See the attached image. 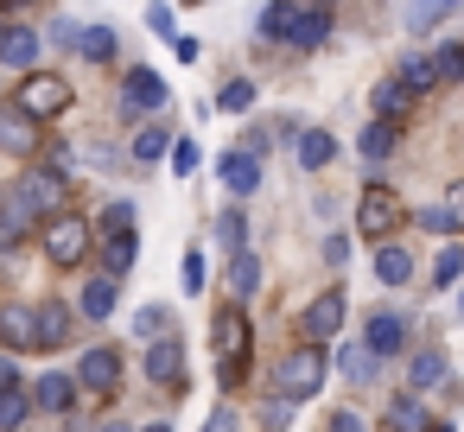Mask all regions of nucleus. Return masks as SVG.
<instances>
[{
  "label": "nucleus",
  "instance_id": "1",
  "mask_svg": "<svg viewBox=\"0 0 464 432\" xmlns=\"http://www.w3.org/2000/svg\"><path fill=\"white\" fill-rule=\"evenodd\" d=\"M26 121H45V115H64L71 109V83L64 77H52V71H33L26 83H20V102H14Z\"/></svg>",
  "mask_w": 464,
  "mask_h": 432
},
{
  "label": "nucleus",
  "instance_id": "12",
  "mask_svg": "<svg viewBox=\"0 0 464 432\" xmlns=\"http://www.w3.org/2000/svg\"><path fill=\"white\" fill-rule=\"evenodd\" d=\"M121 381V356L115 350H83V369H77V388H96V394H115Z\"/></svg>",
  "mask_w": 464,
  "mask_h": 432
},
{
  "label": "nucleus",
  "instance_id": "7",
  "mask_svg": "<svg viewBox=\"0 0 464 432\" xmlns=\"http://www.w3.org/2000/svg\"><path fill=\"white\" fill-rule=\"evenodd\" d=\"M362 350H369L375 362H382V356H401V350H407V318H401V312H375L369 331H362Z\"/></svg>",
  "mask_w": 464,
  "mask_h": 432
},
{
  "label": "nucleus",
  "instance_id": "53",
  "mask_svg": "<svg viewBox=\"0 0 464 432\" xmlns=\"http://www.w3.org/2000/svg\"><path fill=\"white\" fill-rule=\"evenodd\" d=\"M458 312H464V293H458Z\"/></svg>",
  "mask_w": 464,
  "mask_h": 432
},
{
  "label": "nucleus",
  "instance_id": "49",
  "mask_svg": "<svg viewBox=\"0 0 464 432\" xmlns=\"http://www.w3.org/2000/svg\"><path fill=\"white\" fill-rule=\"evenodd\" d=\"M445 210H451V216H458V223H464V185H458V191H451V204H445Z\"/></svg>",
  "mask_w": 464,
  "mask_h": 432
},
{
  "label": "nucleus",
  "instance_id": "48",
  "mask_svg": "<svg viewBox=\"0 0 464 432\" xmlns=\"http://www.w3.org/2000/svg\"><path fill=\"white\" fill-rule=\"evenodd\" d=\"M286 419H293V400L274 394V400H267V426H286Z\"/></svg>",
  "mask_w": 464,
  "mask_h": 432
},
{
  "label": "nucleus",
  "instance_id": "9",
  "mask_svg": "<svg viewBox=\"0 0 464 432\" xmlns=\"http://www.w3.org/2000/svg\"><path fill=\"white\" fill-rule=\"evenodd\" d=\"M14 197H20L33 216H52V210H58V197H64V178H58V172H26V178L14 185Z\"/></svg>",
  "mask_w": 464,
  "mask_h": 432
},
{
  "label": "nucleus",
  "instance_id": "43",
  "mask_svg": "<svg viewBox=\"0 0 464 432\" xmlns=\"http://www.w3.org/2000/svg\"><path fill=\"white\" fill-rule=\"evenodd\" d=\"M324 432H369V426H362V413H356V407H343V413H331V426H324Z\"/></svg>",
  "mask_w": 464,
  "mask_h": 432
},
{
  "label": "nucleus",
  "instance_id": "11",
  "mask_svg": "<svg viewBox=\"0 0 464 432\" xmlns=\"http://www.w3.org/2000/svg\"><path fill=\"white\" fill-rule=\"evenodd\" d=\"M0 343L7 350H39V312L33 305H0Z\"/></svg>",
  "mask_w": 464,
  "mask_h": 432
},
{
  "label": "nucleus",
  "instance_id": "34",
  "mask_svg": "<svg viewBox=\"0 0 464 432\" xmlns=\"http://www.w3.org/2000/svg\"><path fill=\"white\" fill-rule=\"evenodd\" d=\"M375 109H382V115H375V121H394V115H401V109H407V90H401V83H394V77H388V83H382V90H375Z\"/></svg>",
  "mask_w": 464,
  "mask_h": 432
},
{
  "label": "nucleus",
  "instance_id": "54",
  "mask_svg": "<svg viewBox=\"0 0 464 432\" xmlns=\"http://www.w3.org/2000/svg\"><path fill=\"white\" fill-rule=\"evenodd\" d=\"M0 33H7V26H0Z\"/></svg>",
  "mask_w": 464,
  "mask_h": 432
},
{
  "label": "nucleus",
  "instance_id": "28",
  "mask_svg": "<svg viewBox=\"0 0 464 432\" xmlns=\"http://www.w3.org/2000/svg\"><path fill=\"white\" fill-rule=\"evenodd\" d=\"M255 286H261V261H255V254H236V261H229V293L248 299Z\"/></svg>",
  "mask_w": 464,
  "mask_h": 432
},
{
  "label": "nucleus",
  "instance_id": "37",
  "mask_svg": "<svg viewBox=\"0 0 464 432\" xmlns=\"http://www.w3.org/2000/svg\"><path fill=\"white\" fill-rule=\"evenodd\" d=\"M337 369H343L350 381H369V375H375V356H369V350H343V356H337Z\"/></svg>",
  "mask_w": 464,
  "mask_h": 432
},
{
  "label": "nucleus",
  "instance_id": "30",
  "mask_svg": "<svg viewBox=\"0 0 464 432\" xmlns=\"http://www.w3.org/2000/svg\"><path fill=\"white\" fill-rule=\"evenodd\" d=\"M217 109H223V115H248V109H255V83H248V77H236V83H223V96H217Z\"/></svg>",
  "mask_w": 464,
  "mask_h": 432
},
{
  "label": "nucleus",
  "instance_id": "21",
  "mask_svg": "<svg viewBox=\"0 0 464 432\" xmlns=\"http://www.w3.org/2000/svg\"><path fill=\"white\" fill-rule=\"evenodd\" d=\"M115 305H121V286H115L109 274H96V280L83 286V318H115Z\"/></svg>",
  "mask_w": 464,
  "mask_h": 432
},
{
  "label": "nucleus",
  "instance_id": "27",
  "mask_svg": "<svg viewBox=\"0 0 464 432\" xmlns=\"http://www.w3.org/2000/svg\"><path fill=\"white\" fill-rule=\"evenodd\" d=\"M77 52H83L90 64H109V58H115V33H109V26H90V33H77Z\"/></svg>",
  "mask_w": 464,
  "mask_h": 432
},
{
  "label": "nucleus",
  "instance_id": "3",
  "mask_svg": "<svg viewBox=\"0 0 464 432\" xmlns=\"http://www.w3.org/2000/svg\"><path fill=\"white\" fill-rule=\"evenodd\" d=\"M248 343H255V337H248V318H242V305H223V312H217V356H223V388H236Z\"/></svg>",
  "mask_w": 464,
  "mask_h": 432
},
{
  "label": "nucleus",
  "instance_id": "22",
  "mask_svg": "<svg viewBox=\"0 0 464 432\" xmlns=\"http://www.w3.org/2000/svg\"><path fill=\"white\" fill-rule=\"evenodd\" d=\"M394 83H401L407 96H426V90L439 83V71H432V52H413V58L401 64V77H394Z\"/></svg>",
  "mask_w": 464,
  "mask_h": 432
},
{
  "label": "nucleus",
  "instance_id": "41",
  "mask_svg": "<svg viewBox=\"0 0 464 432\" xmlns=\"http://www.w3.org/2000/svg\"><path fill=\"white\" fill-rule=\"evenodd\" d=\"M420 229H432V235H451V229H458V216H451L445 204H432V210H420Z\"/></svg>",
  "mask_w": 464,
  "mask_h": 432
},
{
  "label": "nucleus",
  "instance_id": "44",
  "mask_svg": "<svg viewBox=\"0 0 464 432\" xmlns=\"http://www.w3.org/2000/svg\"><path fill=\"white\" fill-rule=\"evenodd\" d=\"M204 432H242V426H236V407H217V413L204 419Z\"/></svg>",
  "mask_w": 464,
  "mask_h": 432
},
{
  "label": "nucleus",
  "instance_id": "32",
  "mask_svg": "<svg viewBox=\"0 0 464 432\" xmlns=\"http://www.w3.org/2000/svg\"><path fill=\"white\" fill-rule=\"evenodd\" d=\"M217 242H223V248H236V254H248V229H242V210H223V216H217Z\"/></svg>",
  "mask_w": 464,
  "mask_h": 432
},
{
  "label": "nucleus",
  "instance_id": "25",
  "mask_svg": "<svg viewBox=\"0 0 464 432\" xmlns=\"http://www.w3.org/2000/svg\"><path fill=\"white\" fill-rule=\"evenodd\" d=\"M324 39H331V7H305V14H299L293 45H324Z\"/></svg>",
  "mask_w": 464,
  "mask_h": 432
},
{
  "label": "nucleus",
  "instance_id": "45",
  "mask_svg": "<svg viewBox=\"0 0 464 432\" xmlns=\"http://www.w3.org/2000/svg\"><path fill=\"white\" fill-rule=\"evenodd\" d=\"M0 394H20V362L0 356Z\"/></svg>",
  "mask_w": 464,
  "mask_h": 432
},
{
  "label": "nucleus",
  "instance_id": "51",
  "mask_svg": "<svg viewBox=\"0 0 464 432\" xmlns=\"http://www.w3.org/2000/svg\"><path fill=\"white\" fill-rule=\"evenodd\" d=\"M426 432H451V426H426Z\"/></svg>",
  "mask_w": 464,
  "mask_h": 432
},
{
  "label": "nucleus",
  "instance_id": "8",
  "mask_svg": "<svg viewBox=\"0 0 464 432\" xmlns=\"http://www.w3.org/2000/svg\"><path fill=\"white\" fill-rule=\"evenodd\" d=\"M121 102H128V109H153V115H160V109H166V77H160L153 64H134V71H128V83H121Z\"/></svg>",
  "mask_w": 464,
  "mask_h": 432
},
{
  "label": "nucleus",
  "instance_id": "18",
  "mask_svg": "<svg viewBox=\"0 0 464 432\" xmlns=\"http://www.w3.org/2000/svg\"><path fill=\"white\" fill-rule=\"evenodd\" d=\"M293 153H299V166H305V172H324V166L337 159V134H324V128H305Z\"/></svg>",
  "mask_w": 464,
  "mask_h": 432
},
{
  "label": "nucleus",
  "instance_id": "17",
  "mask_svg": "<svg viewBox=\"0 0 464 432\" xmlns=\"http://www.w3.org/2000/svg\"><path fill=\"white\" fill-rule=\"evenodd\" d=\"M0 58L20 64V71L33 77V64H39V33H33V26H7V33H0Z\"/></svg>",
  "mask_w": 464,
  "mask_h": 432
},
{
  "label": "nucleus",
  "instance_id": "46",
  "mask_svg": "<svg viewBox=\"0 0 464 432\" xmlns=\"http://www.w3.org/2000/svg\"><path fill=\"white\" fill-rule=\"evenodd\" d=\"M102 223H109V229H134V210H128V204H109V216H102Z\"/></svg>",
  "mask_w": 464,
  "mask_h": 432
},
{
  "label": "nucleus",
  "instance_id": "23",
  "mask_svg": "<svg viewBox=\"0 0 464 432\" xmlns=\"http://www.w3.org/2000/svg\"><path fill=\"white\" fill-rule=\"evenodd\" d=\"M375 280H382V286H407V280H413V254H407V248H382V254H375Z\"/></svg>",
  "mask_w": 464,
  "mask_h": 432
},
{
  "label": "nucleus",
  "instance_id": "31",
  "mask_svg": "<svg viewBox=\"0 0 464 432\" xmlns=\"http://www.w3.org/2000/svg\"><path fill=\"white\" fill-rule=\"evenodd\" d=\"M166 147H172V134H166V128H140V134H134V166H153Z\"/></svg>",
  "mask_w": 464,
  "mask_h": 432
},
{
  "label": "nucleus",
  "instance_id": "36",
  "mask_svg": "<svg viewBox=\"0 0 464 432\" xmlns=\"http://www.w3.org/2000/svg\"><path fill=\"white\" fill-rule=\"evenodd\" d=\"M458 274H464V248L451 242V248H439V267H432V280H439V286H451Z\"/></svg>",
  "mask_w": 464,
  "mask_h": 432
},
{
  "label": "nucleus",
  "instance_id": "20",
  "mask_svg": "<svg viewBox=\"0 0 464 432\" xmlns=\"http://www.w3.org/2000/svg\"><path fill=\"white\" fill-rule=\"evenodd\" d=\"M394 147H401V121H369V128H362V140H356V153H362V159H388Z\"/></svg>",
  "mask_w": 464,
  "mask_h": 432
},
{
  "label": "nucleus",
  "instance_id": "14",
  "mask_svg": "<svg viewBox=\"0 0 464 432\" xmlns=\"http://www.w3.org/2000/svg\"><path fill=\"white\" fill-rule=\"evenodd\" d=\"M0 153H39V121H26L20 109H0Z\"/></svg>",
  "mask_w": 464,
  "mask_h": 432
},
{
  "label": "nucleus",
  "instance_id": "2",
  "mask_svg": "<svg viewBox=\"0 0 464 432\" xmlns=\"http://www.w3.org/2000/svg\"><path fill=\"white\" fill-rule=\"evenodd\" d=\"M401 216H407V210H401V197H394V191H382V185L356 197V235H362V242H388V235L401 229Z\"/></svg>",
  "mask_w": 464,
  "mask_h": 432
},
{
  "label": "nucleus",
  "instance_id": "24",
  "mask_svg": "<svg viewBox=\"0 0 464 432\" xmlns=\"http://www.w3.org/2000/svg\"><path fill=\"white\" fill-rule=\"evenodd\" d=\"M407 381H413V388H439V381H445V356H439V350H413Z\"/></svg>",
  "mask_w": 464,
  "mask_h": 432
},
{
  "label": "nucleus",
  "instance_id": "10",
  "mask_svg": "<svg viewBox=\"0 0 464 432\" xmlns=\"http://www.w3.org/2000/svg\"><path fill=\"white\" fill-rule=\"evenodd\" d=\"M223 185L236 191V197H255L261 191V153H248V147H236V153H223Z\"/></svg>",
  "mask_w": 464,
  "mask_h": 432
},
{
  "label": "nucleus",
  "instance_id": "6",
  "mask_svg": "<svg viewBox=\"0 0 464 432\" xmlns=\"http://www.w3.org/2000/svg\"><path fill=\"white\" fill-rule=\"evenodd\" d=\"M343 293H318L312 305H305V318H299V331H305V343H324V337H337L343 331Z\"/></svg>",
  "mask_w": 464,
  "mask_h": 432
},
{
  "label": "nucleus",
  "instance_id": "50",
  "mask_svg": "<svg viewBox=\"0 0 464 432\" xmlns=\"http://www.w3.org/2000/svg\"><path fill=\"white\" fill-rule=\"evenodd\" d=\"M140 432H172V426H166V419H153V426H140Z\"/></svg>",
  "mask_w": 464,
  "mask_h": 432
},
{
  "label": "nucleus",
  "instance_id": "40",
  "mask_svg": "<svg viewBox=\"0 0 464 432\" xmlns=\"http://www.w3.org/2000/svg\"><path fill=\"white\" fill-rule=\"evenodd\" d=\"M172 172H179V178L198 172V140H172Z\"/></svg>",
  "mask_w": 464,
  "mask_h": 432
},
{
  "label": "nucleus",
  "instance_id": "33",
  "mask_svg": "<svg viewBox=\"0 0 464 432\" xmlns=\"http://www.w3.org/2000/svg\"><path fill=\"white\" fill-rule=\"evenodd\" d=\"M432 71H439V83H464V45H439Z\"/></svg>",
  "mask_w": 464,
  "mask_h": 432
},
{
  "label": "nucleus",
  "instance_id": "5",
  "mask_svg": "<svg viewBox=\"0 0 464 432\" xmlns=\"http://www.w3.org/2000/svg\"><path fill=\"white\" fill-rule=\"evenodd\" d=\"M45 254H52V267H83V254H90V223H83V216H52Z\"/></svg>",
  "mask_w": 464,
  "mask_h": 432
},
{
  "label": "nucleus",
  "instance_id": "52",
  "mask_svg": "<svg viewBox=\"0 0 464 432\" xmlns=\"http://www.w3.org/2000/svg\"><path fill=\"white\" fill-rule=\"evenodd\" d=\"M102 432H128V426H102Z\"/></svg>",
  "mask_w": 464,
  "mask_h": 432
},
{
  "label": "nucleus",
  "instance_id": "39",
  "mask_svg": "<svg viewBox=\"0 0 464 432\" xmlns=\"http://www.w3.org/2000/svg\"><path fill=\"white\" fill-rule=\"evenodd\" d=\"M445 20H451V7H413V14H407L413 33H432V26H445Z\"/></svg>",
  "mask_w": 464,
  "mask_h": 432
},
{
  "label": "nucleus",
  "instance_id": "26",
  "mask_svg": "<svg viewBox=\"0 0 464 432\" xmlns=\"http://www.w3.org/2000/svg\"><path fill=\"white\" fill-rule=\"evenodd\" d=\"M64 337H71V312H64L58 299H52V305H39V343L52 350V343H64Z\"/></svg>",
  "mask_w": 464,
  "mask_h": 432
},
{
  "label": "nucleus",
  "instance_id": "47",
  "mask_svg": "<svg viewBox=\"0 0 464 432\" xmlns=\"http://www.w3.org/2000/svg\"><path fill=\"white\" fill-rule=\"evenodd\" d=\"M134 324H140V331H147V337H153V331H166V324H172V318H166V312H153V305H147V312H140V318H134Z\"/></svg>",
  "mask_w": 464,
  "mask_h": 432
},
{
  "label": "nucleus",
  "instance_id": "16",
  "mask_svg": "<svg viewBox=\"0 0 464 432\" xmlns=\"http://www.w3.org/2000/svg\"><path fill=\"white\" fill-rule=\"evenodd\" d=\"M33 223H39V216H33V210H26L14 191L0 197V248H20V242L33 235Z\"/></svg>",
  "mask_w": 464,
  "mask_h": 432
},
{
  "label": "nucleus",
  "instance_id": "13",
  "mask_svg": "<svg viewBox=\"0 0 464 432\" xmlns=\"http://www.w3.org/2000/svg\"><path fill=\"white\" fill-rule=\"evenodd\" d=\"M299 0H274V7H261V20H255V33L261 39H274V45H293V33H299Z\"/></svg>",
  "mask_w": 464,
  "mask_h": 432
},
{
  "label": "nucleus",
  "instance_id": "35",
  "mask_svg": "<svg viewBox=\"0 0 464 432\" xmlns=\"http://www.w3.org/2000/svg\"><path fill=\"white\" fill-rule=\"evenodd\" d=\"M33 413V394H0V432H14Z\"/></svg>",
  "mask_w": 464,
  "mask_h": 432
},
{
  "label": "nucleus",
  "instance_id": "19",
  "mask_svg": "<svg viewBox=\"0 0 464 432\" xmlns=\"http://www.w3.org/2000/svg\"><path fill=\"white\" fill-rule=\"evenodd\" d=\"M134 254H140V235H134V229H109V242H102V261H109V280H121V274L134 267Z\"/></svg>",
  "mask_w": 464,
  "mask_h": 432
},
{
  "label": "nucleus",
  "instance_id": "38",
  "mask_svg": "<svg viewBox=\"0 0 464 432\" xmlns=\"http://www.w3.org/2000/svg\"><path fill=\"white\" fill-rule=\"evenodd\" d=\"M394 426H401V432H426V407H420L413 394H407V400H394Z\"/></svg>",
  "mask_w": 464,
  "mask_h": 432
},
{
  "label": "nucleus",
  "instance_id": "15",
  "mask_svg": "<svg viewBox=\"0 0 464 432\" xmlns=\"http://www.w3.org/2000/svg\"><path fill=\"white\" fill-rule=\"evenodd\" d=\"M33 407H45V413H71V407H77V375L52 369V375L33 388Z\"/></svg>",
  "mask_w": 464,
  "mask_h": 432
},
{
  "label": "nucleus",
  "instance_id": "4",
  "mask_svg": "<svg viewBox=\"0 0 464 432\" xmlns=\"http://www.w3.org/2000/svg\"><path fill=\"white\" fill-rule=\"evenodd\" d=\"M318 381H324V350H293L286 362H280V400H312L318 394Z\"/></svg>",
  "mask_w": 464,
  "mask_h": 432
},
{
  "label": "nucleus",
  "instance_id": "29",
  "mask_svg": "<svg viewBox=\"0 0 464 432\" xmlns=\"http://www.w3.org/2000/svg\"><path fill=\"white\" fill-rule=\"evenodd\" d=\"M147 375H153V381H179V343H172V337L147 350Z\"/></svg>",
  "mask_w": 464,
  "mask_h": 432
},
{
  "label": "nucleus",
  "instance_id": "42",
  "mask_svg": "<svg viewBox=\"0 0 464 432\" xmlns=\"http://www.w3.org/2000/svg\"><path fill=\"white\" fill-rule=\"evenodd\" d=\"M179 274H185V293H204V254H198V248L185 254V267H179Z\"/></svg>",
  "mask_w": 464,
  "mask_h": 432
}]
</instances>
